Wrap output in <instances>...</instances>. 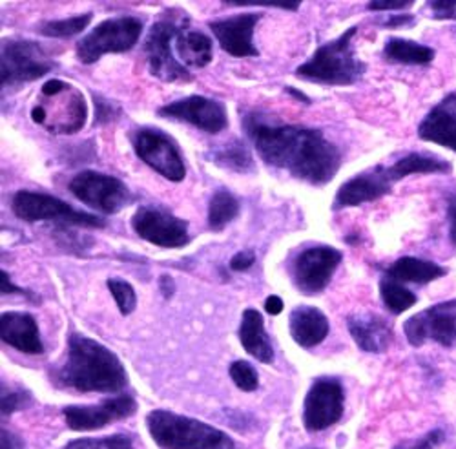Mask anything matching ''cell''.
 Returning <instances> with one entry per match:
<instances>
[{"mask_svg":"<svg viewBox=\"0 0 456 449\" xmlns=\"http://www.w3.org/2000/svg\"><path fill=\"white\" fill-rule=\"evenodd\" d=\"M289 329L294 342L299 347H316L320 346L329 334V320L327 316L311 306H299L289 316Z\"/></svg>","mask_w":456,"mask_h":449,"instance_id":"23","label":"cell"},{"mask_svg":"<svg viewBox=\"0 0 456 449\" xmlns=\"http://www.w3.org/2000/svg\"><path fill=\"white\" fill-rule=\"evenodd\" d=\"M341 259H344V254L325 245L299 252L290 265V276L296 289L307 296L322 292L329 285Z\"/></svg>","mask_w":456,"mask_h":449,"instance_id":"15","label":"cell"},{"mask_svg":"<svg viewBox=\"0 0 456 449\" xmlns=\"http://www.w3.org/2000/svg\"><path fill=\"white\" fill-rule=\"evenodd\" d=\"M447 271L433 261H426L420 257H400L396 259L395 264L387 269V278L396 280L400 283H418V285H424V283H431L442 276H445Z\"/></svg>","mask_w":456,"mask_h":449,"instance_id":"26","label":"cell"},{"mask_svg":"<svg viewBox=\"0 0 456 449\" xmlns=\"http://www.w3.org/2000/svg\"><path fill=\"white\" fill-rule=\"evenodd\" d=\"M0 283H3V294H22V296H28V298H31L33 299V296L28 292V290H24V289H20V287H15L13 283H12V280H10V276H8V273H4L3 271V274H0Z\"/></svg>","mask_w":456,"mask_h":449,"instance_id":"43","label":"cell"},{"mask_svg":"<svg viewBox=\"0 0 456 449\" xmlns=\"http://www.w3.org/2000/svg\"><path fill=\"white\" fill-rule=\"evenodd\" d=\"M0 435H3V440H0V449H24V440L19 435L12 433L10 429L3 428Z\"/></svg>","mask_w":456,"mask_h":449,"instance_id":"42","label":"cell"},{"mask_svg":"<svg viewBox=\"0 0 456 449\" xmlns=\"http://www.w3.org/2000/svg\"><path fill=\"white\" fill-rule=\"evenodd\" d=\"M134 150L142 163L154 168L168 181H183L186 167L177 144L158 128H139L132 135Z\"/></svg>","mask_w":456,"mask_h":449,"instance_id":"14","label":"cell"},{"mask_svg":"<svg viewBox=\"0 0 456 449\" xmlns=\"http://www.w3.org/2000/svg\"><path fill=\"white\" fill-rule=\"evenodd\" d=\"M228 372H231V379L232 382L241 389V391H247V393H252L257 389L259 386V377L256 369L245 362V360H236L231 363V369H228Z\"/></svg>","mask_w":456,"mask_h":449,"instance_id":"34","label":"cell"},{"mask_svg":"<svg viewBox=\"0 0 456 449\" xmlns=\"http://www.w3.org/2000/svg\"><path fill=\"white\" fill-rule=\"evenodd\" d=\"M445 438H447L445 431L442 428H436V429H431L429 433H426L424 437L416 438V440L400 442L393 449H438L445 442Z\"/></svg>","mask_w":456,"mask_h":449,"instance_id":"36","label":"cell"},{"mask_svg":"<svg viewBox=\"0 0 456 449\" xmlns=\"http://www.w3.org/2000/svg\"><path fill=\"white\" fill-rule=\"evenodd\" d=\"M52 57L39 43L10 39L3 43V61H0V79L3 86H13L41 79L53 69Z\"/></svg>","mask_w":456,"mask_h":449,"instance_id":"9","label":"cell"},{"mask_svg":"<svg viewBox=\"0 0 456 449\" xmlns=\"http://www.w3.org/2000/svg\"><path fill=\"white\" fill-rule=\"evenodd\" d=\"M146 428L161 449H236L234 438L224 431L165 409L148 413Z\"/></svg>","mask_w":456,"mask_h":449,"instance_id":"4","label":"cell"},{"mask_svg":"<svg viewBox=\"0 0 456 449\" xmlns=\"http://www.w3.org/2000/svg\"><path fill=\"white\" fill-rule=\"evenodd\" d=\"M86 118L88 106L81 90L61 79L45 83L41 99L31 108L33 123L59 135L77 134L85 128Z\"/></svg>","mask_w":456,"mask_h":449,"instance_id":"6","label":"cell"},{"mask_svg":"<svg viewBox=\"0 0 456 449\" xmlns=\"http://www.w3.org/2000/svg\"><path fill=\"white\" fill-rule=\"evenodd\" d=\"M451 163L436 156L407 154L391 167L378 165L363 174L354 176L351 181L339 186L334 200V208L358 207L391 194L395 183L412 174H449Z\"/></svg>","mask_w":456,"mask_h":449,"instance_id":"3","label":"cell"},{"mask_svg":"<svg viewBox=\"0 0 456 449\" xmlns=\"http://www.w3.org/2000/svg\"><path fill=\"white\" fill-rule=\"evenodd\" d=\"M243 125L261 159L296 179L325 184L339 170L341 152L320 130L274 125L259 114H248Z\"/></svg>","mask_w":456,"mask_h":449,"instance_id":"1","label":"cell"},{"mask_svg":"<svg viewBox=\"0 0 456 449\" xmlns=\"http://www.w3.org/2000/svg\"><path fill=\"white\" fill-rule=\"evenodd\" d=\"M263 15L261 13H241L228 19L210 22V29L219 41L221 48L234 57H256L254 29Z\"/></svg>","mask_w":456,"mask_h":449,"instance_id":"19","label":"cell"},{"mask_svg":"<svg viewBox=\"0 0 456 449\" xmlns=\"http://www.w3.org/2000/svg\"><path fill=\"white\" fill-rule=\"evenodd\" d=\"M31 404L33 398L24 388H8L6 384H3V400H0V405H3V417H10L15 411L26 409Z\"/></svg>","mask_w":456,"mask_h":449,"instance_id":"35","label":"cell"},{"mask_svg":"<svg viewBox=\"0 0 456 449\" xmlns=\"http://www.w3.org/2000/svg\"><path fill=\"white\" fill-rule=\"evenodd\" d=\"M64 449H134V442L128 435H110L101 438L71 440Z\"/></svg>","mask_w":456,"mask_h":449,"instance_id":"32","label":"cell"},{"mask_svg":"<svg viewBox=\"0 0 456 449\" xmlns=\"http://www.w3.org/2000/svg\"><path fill=\"white\" fill-rule=\"evenodd\" d=\"M137 402L130 395L106 398L97 405H68L62 409L64 420L71 431H94L118 420L132 417Z\"/></svg>","mask_w":456,"mask_h":449,"instance_id":"17","label":"cell"},{"mask_svg":"<svg viewBox=\"0 0 456 449\" xmlns=\"http://www.w3.org/2000/svg\"><path fill=\"white\" fill-rule=\"evenodd\" d=\"M0 339L24 355L45 353L39 325L28 313H3V316H0Z\"/></svg>","mask_w":456,"mask_h":449,"instance_id":"21","label":"cell"},{"mask_svg":"<svg viewBox=\"0 0 456 449\" xmlns=\"http://www.w3.org/2000/svg\"><path fill=\"white\" fill-rule=\"evenodd\" d=\"M69 192L104 214H118L132 201L128 186L113 176L85 170L69 181Z\"/></svg>","mask_w":456,"mask_h":449,"instance_id":"11","label":"cell"},{"mask_svg":"<svg viewBox=\"0 0 456 449\" xmlns=\"http://www.w3.org/2000/svg\"><path fill=\"white\" fill-rule=\"evenodd\" d=\"M384 59L396 64H418L426 66L431 64L435 59V50L414 43L407 39H400V37H393L384 46Z\"/></svg>","mask_w":456,"mask_h":449,"instance_id":"27","label":"cell"},{"mask_svg":"<svg viewBox=\"0 0 456 449\" xmlns=\"http://www.w3.org/2000/svg\"><path fill=\"white\" fill-rule=\"evenodd\" d=\"M161 290H163V294H165V298H170L172 294H174V289H175V285H174V280L170 278V276H161Z\"/></svg>","mask_w":456,"mask_h":449,"instance_id":"46","label":"cell"},{"mask_svg":"<svg viewBox=\"0 0 456 449\" xmlns=\"http://www.w3.org/2000/svg\"><path fill=\"white\" fill-rule=\"evenodd\" d=\"M379 294H382L384 306L393 314H402L416 304V294H412L403 283L387 276L379 282Z\"/></svg>","mask_w":456,"mask_h":449,"instance_id":"30","label":"cell"},{"mask_svg":"<svg viewBox=\"0 0 456 449\" xmlns=\"http://www.w3.org/2000/svg\"><path fill=\"white\" fill-rule=\"evenodd\" d=\"M418 137L456 152V92L444 97L424 118Z\"/></svg>","mask_w":456,"mask_h":449,"instance_id":"20","label":"cell"},{"mask_svg":"<svg viewBox=\"0 0 456 449\" xmlns=\"http://www.w3.org/2000/svg\"><path fill=\"white\" fill-rule=\"evenodd\" d=\"M447 219H449V240L456 247V192L447 194Z\"/></svg>","mask_w":456,"mask_h":449,"instance_id":"41","label":"cell"},{"mask_svg":"<svg viewBox=\"0 0 456 449\" xmlns=\"http://www.w3.org/2000/svg\"><path fill=\"white\" fill-rule=\"evenodd\" d=\"M358 28H349L338 39L320 46L316 53L296 69V75L305 81H316L323 85L349 86L358 83L367 66L356 57L353 39Z\"/></svg>","mask_w":456,"mask_h":449,"instance_id":"5","label":"cell"},{"mask_svg":"<svg viewBox=\"0 0 456 449\" xmlns=\"http://www.w3.org/2000/svg\"><path fill=\"white\" fill-rule=\"evenodd\" d=\"M175 52L184 68H205L214 57L210 37L192 29H179L175 37Z\"/></svg>","mask_w":456,"mask_h":449,"instance_id":"25","label":"cell"},{"mask_svg":"<svg viewBox=\"0 0 456 449\" xmlns=\"http://www.w3.org/2000/svg\"><path fill=\"white\" fill-rule=\"evenodd\" d=\"M231 6H276L283 10H297V0H228Z\"/></svg>","mask_w":456,"mask_h":449,"instance_id":"37","label":"cell"},{"mask_svg":"<svg viewBox=\"0 0 456 449\" xmlns=\"http://www.w3.org/2000/svg\"><path fill=\"white\" fill-rule=\"evenodd\" d=\"M411 6H412L411 0H393V3H387V0H378V3H369L367 10L369 12H395V10H407Z\"/></svg>","mask_w":456,"mask_h":449,"instance_id":"39","label":"cell"},{"mask_svg":"<svg viewBox=\"0 0 456 449\" xmlns=\"http://www.w3.org/2000/svg\"><path fill=\"white\" fill-rule=\"evenodd\" d=\"M346 391L338 379H316L303 402V426L309 433L325 431L344 417Z\"/></svg>","mask_w":456,"mask_h":449,"instance_id":"12","label":"cell"},{"mask_svg":"<svg viewBox=\"0 0 456 449\" xmlns=\"http://www.w3.org/2000/svg\"><path fill=\"white\" fill-rule=\"evenodd\" d=\"M240 342L243 349L261 363L274 362V349L267 331H265L263 316L256 309H245L240 325Z\"/></svg>","mask_w":456,"mask_h":449,"instance_id":"24","label":"cell"},{"mask_svg":"<svg viewBox=\"0 0 456 449\" xmlns=\"http://www.w3.org/2000/svg\"><path fill=\"white\" fill-rule=\"evenodd\" d=\"M240 214L238 200L224 189H219L208 205V227L216 233L223 231Z\"/></svg>","mask_w":456,"mask_h":449,"instance_id":"29","label":"cell"},{"mask_svg":"<svg viewBox=\"0 0 456 449\" xmlns=\"http://www.w3.org/2000/svg\"><path fill=\"white\" fill-rule=\"evenodd\" d=\"M142 33V20L137 17H116L97 24L77 43V59L94 64L106 53H123L132 50Z\"/></svg>","mask_w":456,"mask_h":449,"instance_id":"7","label":"cell"},{"mask_svg":"<svg viewBox=\"0 0 456 449\" xmlns=\"http://www.w3.org/2000/svg\"><path fill=\"white\" fill-rule=\"evenodd\" d=\"M12 208L15 216L22 221H53L64 227H86V229H102L104 221L94 214L81 212L71 208V205L43 194V192H29L20 191L15 194L12 201Z\"/></svg>","mask_w":456,"mask_h":449,"instance_id":"8","label":"cell"},{"mask_svg":"<svg viewBox=\"0 0 456 449\" xmlns=\"http://www.w3.org/2000/svg\"><path fill=\"white\" fill-rule=\"evenodd\" d=\"M428 8L431 10L433 19H436V20H456V3H454V0H449V3H442V0H436V3H429Z\"/></svg>","mask_w":456,"mask_h":449,"instance_id":"38","label":"cell"},{"mask_svg":"<svg viewBox=\"0 0 456 449\" xmlns=\"http://www.w3.org/2000/svg\"><path fill=\"white\" fill-rule=\"evenodd\" d=\"M177 33L179 28L172 20H159L150 28L142 46L150 73L165 83L192 81V75L175 59L172 52V41Z\"/></svg>","mask_w":456,"mask_h":449,"instance_id":"13","label":"cell"},{"mask_svg":"<svg viewBox=\"0 0 456 449\" xmlns=\"http://www.w3.org/2000/svg\"><path fill=\"white\" fill-rule=\"evenodd\" d=\"M256 264V252L254 250H241L232 256L231 269L232 271H247Z\"/></svg>","mask_w":456,"mask_h":449,"instance_id":"40","label":"cell"},{"mask_svg":"<svg viewBox=\"0 0 456 449\" xmlns=\"http://www.w3.org/2000/svg\"><path fill=\"white\" fill-rule=\"evenodd\" d=\"M92 20V13H85V15H77V17H71V19H62V20H50L45 22L39 31L46 37H71V35H77L83 29H86V26Z\"/></svg>","mask_w":456,"mask_h":449,"instance_id":"31","label":"cell"},{"mask_svg":"<svg viewBox=\"0 0 456 449\" xmlns=\"http://www.w3.org/2000/svg\"><path fill=\"white\" fill-rule=\"evenodd\" d=\"M210 158L214 159V163L217 167L234 170L240 174H247V172L254 170V161H252L248 148L240 141L226 143L224 146H217L210 154Z\"/></svg>","mask_w":456,"mask_h":449,"instance_id":"28","label":"cell"},{"mask_svg":"<svg viewBox=\"0 0 456 449\" xmlns=\"http://www.w3.org/2000/svg\"><path fill=\"white\" fill-rule=\"evenodd\" d=\"M132 229L144 241L163 249H179L190 241L188 223L161 207H139L132 216Z\"/></svg>","mask_w":456,"mask_h":449,"instance_id":"16","label":"cell"},{"mask_svg":"<svg viewBox=\"0 0 456 449\" xmlns=\"http://www.w3.org/2000/svg\"><path fill=\"white\" fill-rule=\"evenodd\" d=\"M405 339L412 347L435 342L442 347L456 346V298L416 313L403 323Z\"/></svg>","mask_w":456,"mask_h":449,"instance_id":"10","label":"cell"},{"mask_svg":"<svg viewBox=\"0 0 456 449\" xmlns=\"http://www.w3.org/2000/svg\"><path fill=\"white\" fill-rule=\"evenodd\" d=\"M303 449H316V447H303Z\"/></svg>","mask_w":456,"mask_h":449,"instance_id":"47","label":"cell"},{"mask_svg":"<svg viewBox=\"0 0 456 449\" xmlns=\"http://www.w3.org/2000/svg\"><path fill=\"white\" fill-rule=\"evenodd\" d=\"M106 285H108L113 299H116L121 314H125V316L132 314L137 306V296H135L134 287L128 282L119 280V278H110Z\"/></svg>","mask_w":456,"mask_h":449,"instance_id":"33","label":"cell"},{"mask_svg":"<svg viewBox=\"0 0 456 449\" xmlns=\"http://www.w3.org/2000/svg\"><path fill=\"white\" fill-rule=\"evenodd\" d=\"M158 114L163 118L194 125L208 134H217L228 125L224 106L214 99H207L201 95H190L186 99L170 102L159 108Z\"/></svg>","mask_w":456,"mask_h":449,"instance_id":"18","label":"cell"},{"mask_svg":"<svg viewBox=\"0 0 456 449\" xmlns=\"http://www.w3.org/2000/svg\"><path fill=\"white\" fill-rule=\"evenodd\" d=\"M57 386L79 393H119L128 386V374L116 353L85 334L71 332L62 365L53 369Z\"/></svg>","mask_w":456,"mask_h":449,"instance_id":"2","label":"cell"},{"mask_svg":"<svg viewBox=\"0 0 456 449\" xmlns=\"http://www.w3.org/2000/svg\"><path fill=\"white\" fill-rule=\"evenodd\" d=\"M414 22L412 15H396V17H389L384 26L386 28H400V26H409Z\"/></svg>","mask_w":456,"mask_h":449,"instance_id":"45","label":"cell"},{"mask_svg":"<svg viewBox=\"0 0 456 449\" xmlns=\"http://www.w3.org/2000/svg\"><path fill=\"white\" fill-rule=\"evenodd\" d=\"M265 309H267L269 314L278 316L283 311V299L280 296H269L267 302H265Z\"/></svg>","mask_w":456,"mask_h":449,"instance_id":"44","label":"cell"},{"mask_svg":"<svg viewBox=\"0 0 456 449\" xmlns=\"http://www.w3.org/2000/svg\"><path fill=\"white\" fill-rule=\"evenodd\" d=\"M347 327L356 346L365 353L379 355L387 351V347L391 346L393 331L382 316L372 313L351 314L347 318Z\"/></svg>","mask_w":456,"mask_h":449,"instance_id":"22","label":"cell"}]
</instances>
